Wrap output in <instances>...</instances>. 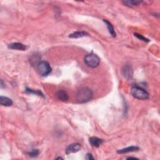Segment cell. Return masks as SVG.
Masks as SVG:
<instances>
[{
  "label": "cell",
  "mask_w": 160,
  "mask_h": 160,
  "mask_svg": "<svg viewBox=\"0 0 160 160\" xmlns=\"http://www.w3.org/2000/svg\"><path fill=\"white\" fill-rule=\"evenodd\" d=\"M93 93L88 87H83L76 93V100L79 103H85L92 100Z\"/></svg>",
  "instance_id": "6da1fadb"
},
{
  "label": "cell",
  "mask_w": 160,
  "mask_h": 160,
  "mask_svg": "<svg viewBox=\"0 0 160 160\" xmlns=\"http://www.w3.org/2000/svg\"><path fill=\"white\" fill-rule=\"evenodd\" d=\"M131 93L132 96L138 100H145L150 98V95L145 90L138 86H132Z\"/></svg>",
  "instance_id": "7a4b0ae2"
},
{
  "label": "cell",
  "mask_w": 160,
  "mask_h": 160,
  "mask_svg": "<svg viewBox=\"0 0 160 160\" xmlns=\"http://www.w3.org/2000/svg\"><path fill=\"white\" fill-rule=\"evenodd\" d=\"M85 64L90 68H95L98 67L100 63V58L98 55L94 53L87 54L84 58Z\"/></svg>",
  "instance_id": "3957f363"
},
{
  "label": "cell",
  "mask_w": 160,
  "mask_h": 160,
  "mask_svg": "<svg viewBox=\"0 0 160 160\" xmlns=\"http://www.w3.org/2000/svg\"><path fill=\"white\" fill-rule=\"evenodd\" d=\"M37 70L41 76H46L51 73L52 68L50 64L46 61H43L40 62V63L37 66Z\"/></svg>",
  "instance_id": "277c9868"
},
{
  "label": "cell",
  "mask_w": 160,
  "mask_h": 160,
  "mask_svg": "<svg viewBox=\"0 0 160 160\" xmlns=\"http://www.w3.org/2000/svg\"><path fill=\"white\" fill-rule=\"evenodd\" d=\"M133 69L132 66L129 64H125L122 68V75L125 78L128 80H131L133 77Z\"/></svg>",
  "instance_id": "5b68a950"
},
{
  "label": "cell",
  "mask_w": 160,
  "mask_h": 160,
  "mask_svg": "<svg viewBox=\"0 0 160 160\" xmlns=\"http://www.w3.org/2000/svg\"><path fill=\"white\" fill-rule=\"evenodd\" d=\"M81 149V145L79 143H73L69 145L66 149V154H70L71 153H75L79 151Z\"/></svg>",
  "instance_id": "8992f818"
},
{
  "label": "cell",
  "mask_w": 160,
  "mask_h": 160,
  "mask_svg": "<svg viewBox=\"0 0 160 160\" xmlns=\"http://www.w3.org/2000/svg\"><path fill=\"white\" fill-rule=\"evenodd\" d=\"M8 48L12 49H16V50L20 51H25L28 47L21 43H11L8 45Z\"/></svg>",
  "instance_id": "52a82bcc"
},
{
  "label": "cell",
  "mask_w": 160,
  "mask_h": 160,
  "mask_svg": "<svg viewBox=\"0 0 160 160\" xmlns=\"http://www.w3.org/2000/svg\"><path fill=\"white\" fill-rule=\"evenodd\" d=\"M89 142L90 143V145L93 147H95V148H98L100 147L103 143V140L102 139L99 138L97 137H91L89 139Z\"/></svg>",
  "instance_id": "ba28073f"
},
{
  "label": "cell",
  "mask_w": 160,
  "mask_h": 160,
  "mask_svg": "<svg viewBox=\"0 0 160 160\" xmlns=\"http://www.w3.org/2000/svg\"><path fill=\"white\" fill-rule=\"evenodd\" d=\"M140 150V148L136 146H131L129 147H127L123 149H121V150H119L117 151V153L118 154H126L130 152H134L138 151Z\"/></svg>",
  "instance_id": "9c48e42d"
},
{
  "label": "cell",
  "mask_w": 160,
  "mask_h": 160,
  "mask_svg": "<svg viewBox=\"0 0 160 160\" xmlns=\"http://www.w3.org/2000/svg\"><path fill=\"white\" fill-rule=\"evenodd\" d=\"M13 104V101L8 97L1 96L0 97V104L3 106H11Z\"/></svg>",
  "instance_id": "30bf717a"
},
{
  "label": "cell",
  "mask_w": 160,
  "mask_h": 160,
  "mask_svg": "<svg viewBox=\"0 0 160 160\" xmlns=\"http://www.w3.org/2000/svg\"><path fill=\"white\" fill-rule=\"evenodd\" d=\"M56 98L58 99L59 100L62 101H67L69 99L68 94L67 92H65L63 90H59L56 93Z\"/></svg>",
  "instance_id": "8fae6325"
},
{
  "label": "cell",
  "mask_w": 160,
  "mask_h": 160,
  "mask_svg": "<svg viewBox=\"0 0 160 160\" xmlns=\"http://www.w3.org/2000/svg\"><path fill=\"white\" fill-rule=\"evenodd\" d=\"M103 22L106 24V25L107 26L108 30V31L109 33V34L111 35V36L112 37H113V38H115L116 36H117V33H116V32H115L114 29V27L112 25V24L106 20H103Z\"/></svg>",
  "instance_id": "7c38bea8"
},
{
  "label": "cell",
  "mask_w": 160,
  "mask_h": 160,
  "mask_svg": "<svg viewBox=\"0 0 160 160\" xmlns=\"http://www.w3.org/2000/svg\"><path fill=\"white\" fill-rule=\"evenodd\" d=\"M88 35V33L85 31H76L72 34H70L69 35V38H73V39H76V38H80L85 36H87Z\"/></svg>",
  "instance_id": "4fadbf2b"
},
{
  "label": "cell",
  "mask_w": 160,
  "mask_h": 160,
  "mask_svg": "<svg viewBox=\"0 0 160 160\" xmlns=\"http://www.w3.org/2000/svg\"><path fill=\"white\" fill-rule=\"evenodd\" d=\"M143 1H135V0H130V1H123L122 3L127 7H135L138 6Z\"/></svg>",
  "instance_id": "5bb4252c"
},
{
  "label": "cell",
  "mask_w": 160,
  "mask_h": 160,
  "mask_svg": "<svg viewBox=\"0 0 160 160\" xmlns=\"http://www.w3.org/2000/svg\"><path fill=\"white\" fill-rule=\"evenodd\" d=\"M25 92L26 93H29V94H35V95L41 96L43 98H45V96H44V95H43V93L40 90H34L30 89V88H26V90H25Z\"/></svg>",
  "instance_id": "9a60e30c"
},
{
  "label": "cell",
  "mask_w": 160,
  "mask_h": 160,
  "mask_svg": "<svg viewBox=\"0 0 160 160\" xmlns=\"http://www.w3.org/2000/svg\"><path fill=\"white\" fill-rule=\"evenodd\" d=\"M39 154H40V151L37 150V149H35V150H32L31 151L27 153L28 156L31 158L37 157L38 155H39Z\"/></svg>",
  "instance_id": "2e32d148"
},
{
  "label": "cell",
  "mask_w": 160,
  "mask_h": 160,
  "mask_svg": "<svg viewBox=\"0 0 160 160\" xmlns=\"http://www.w3.org/2000/svg\"><path fill=\"white\" fill-rule=\"evenodd\" d=\"M134 35H135V37H136L138 38V39L140 40H141V41H144V42H146V43H149V42H150V40L148 39V38H145V36H143L141 35L138 34V33H134Z\"/></svg>",
  "instance_id": "e0dca14e"
},
{
  "label": "cell",
  "mask_w": 160,
  "mask_h": 160,
  "mask_svg": "<svg viewBox=\"0 0 160 160\" xmlns=\"http://www.w3.org/2000/svg\"><path fill=\"white\" fill-rule=\"evenodd\" d=\"M86 159H88V160H93V159H95V158H94V157L92 155V154H91V153H87L86 154Z\"/></svg>",
  "instance_id": "ac0fdd59"
},
{
  "label": "cell",
  "mask_w": 160,
  "mask_h": 160,
  "mask_svg": "<svg viewBox=\"0 0 160 160\" xmlns=\"http://www.w3.org/2000/svg\"><path fill=\"white\" fill-rule=\"evenodd\" d=\"M0 87H1V89H3V88H4V83H3V80H1V86H0Z\"/></svg>",
  "instance_id": "d6986e66"
},
{
  "label": "cell",
  "mask_w": 160,
  "mask_h": 160,
  "mask_svg": "<svg viewBox=\"0 0 160 160\" xmlns=\"http://www.w3.org/2000/svg\"><path fill=\"white\" fill-rule=\"evenodd\" d=\"M138 159L137 158H135V157H128V158H127V159Z\"/></svg>",
  "instance_id": "ffe728a7"
},
{
  "label": "cell",
  "mask_w": 160,
  "mask_h": 160,
  "mask_svg": "<svg viewBox=\"0 0 160 160\" xmlns=\"http://www.w3.org/2000/svg\"><path fill=\"white\" fill-rule=\"evenodd\" d=\"M63 159V158H62V157H58V158H56V159Z\"/></svg>",
  "instance_id": "44dd1931"
}]
</instances>
